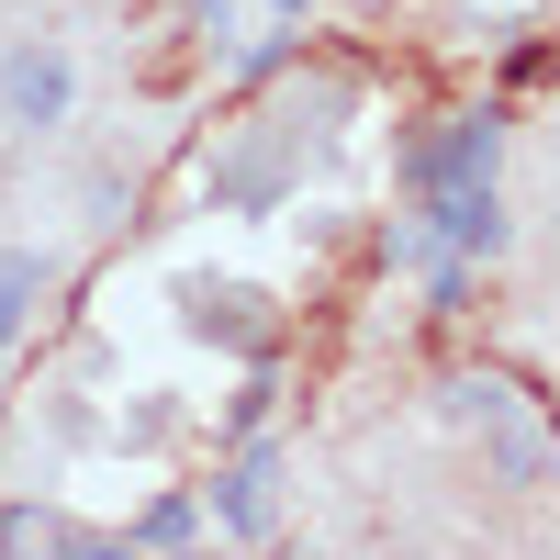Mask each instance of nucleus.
<instances>
[{
    "instance_id": "7",
    "label": "nucleus",
    "mask_w": 560,
    "mask_h": 560,
    "mask_svg": "<svg viewBox=\"0 0 560 560\" xmlns=\"http://www.w3.org/2000/svg\"><path fill=\"white\" fill-rule=\"evenodd\" d=\"M191 538H202V504L191 493H158L147 516H135V549H191Z\"/></svg>"
},
{
    "instance_id": "1",
    "label": "nucleus",
    "mask_w": 560,
    "mask_h": 560,
    "mask_svg": "<svg viewBox=\"0 0 560 560\" xmlns=\"http://www.w3.org/2000/svg\"><path fill=\"white\" fill-rule=\"evenodd\" d=\"M79 113V57L57 34H12L0 45V124L12 135H57Z\"/></svg>"
},
{
    "instance_id": "8",
    "label": "nucleus",
    "mask_w": 560,
    "mask_h": 560,
    "mask_svg": "<svg viewBox=\"0 0 560 560\" xmlns=\"http://www.w3.org/2000/svg\"><path fill=\"white\" fill-rule=\"evenodd\" d=\"M269 393H280V382H269V370H258V382L236 393V415H224V427H236V438H258V415H269Z\"/></svg>"
},
{
    "instance_id": "5",
    "label": "nucleus",
    "mask_w": 560,
    "mask_h": 560,
    "mask_svg": "<svg viewBox=\"0 0 560 560\" xmlns=\"http://www.w3.org/2000/svg\"><path fill=\"white\" fill-rule=\"evenodd\" d=\"M45 280H57V258H45V247H12V258H0V348L23 337V314L45 303Z\"/></svg>"
},
{
    "instance_id": "9",
    "label": "nucleus",
    "mask_w": 560,
    "mask_h": 560,
    "mask_svg": "<svg viewBox=\"0 0 560 560\" xmlns=\"http://www.w3.org/2000/svg\"><path fill=\"white\" fill-rule=\"evenodd\" d=\"M269 12H303V0H269Z\"/></svg>"
},
{
    "instance_id": "4",
    "label": "nucleus",
    "mask_w": 560,
    "mask_h": 560,
    "mask_svg": "<svg viewBox=\"0 0 560 560\" xmlns=\"http://www.w3.org/2000/svg\"><path fill=\"white\" fill-rule=\"evenodd\" d=\"M482 427H493V471L516 482V493H527V482H549V427H538V415H516V404H493Z\"/></svg>"
},
{
    "instance_id": "6",
    "label": "nucleus",
    "mask_w": 560,
    "mask_h": 560,
    "mask_svg": "<svg viewBox=\"0 0 560 560\" xmlns=\"http://www.w3.org/2000/svg\"><path fill=\"white\" fill-rule=\"evenodd\" d=\"M0 549H113V538H102V527L45 516V504H12V516H0Z\"/></svg>"
},
{
    "instance_id": "3",
    "label": "nucleus",
    "mask_w": 560,
    "mask_h": 560,
    "mask_svg": "<svg viewBox=\"0 0 560 560\" xmlns=\"http://www.w3.org/2000/svg\"><path fill=\"white\" fill-rule=\"evenodd\" d=\"M213 516L236 527V538H269L280 527V448H258V438L236 448V471L213 482Z\"/></svg>"
},
{
    "instance_id": "2",
    "label": "nucleus",
    "mask_w": 560,
    "mask_h": 560,
    "mask_svg": "<svg viewBox=\"0 0 560 560\" xmlns=\"http://www.w3.org/2000/svg\"><path fill=\"white\" fill-rule=\"evenodd\" d=\"M504 168V113H448L438 135H415L404 147V179L415 191H438V179H493Z\"/></svg>"
}]
</instances>
